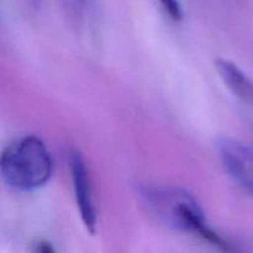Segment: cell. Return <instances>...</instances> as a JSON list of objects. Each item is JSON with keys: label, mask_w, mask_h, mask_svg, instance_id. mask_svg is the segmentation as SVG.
Here are the masks:
<instances>
[{"label": "cell", "mask_w": 253, "mask_h": 253, "mask_svg": "<svg viewBox=\"0 0 253 253\" xmlns=\"http://www.w3.org/2000/svg\"><path fill=\"white\" fill-rule=\"evenodd\" d=\"M215 68L227 88L241 100L253 104V81L230 59L217 58Z\"/></svg>", "instance_id": "cell-5"}, {"label": "cell", "mask_w": 253, "mask_h": 253, "mask_svg": "<svg viewBox=\"0 0 253 253\" xmlns=\"http://www.w3.org/2000/svg\"><path fill=\"white\" fill-rule=\"evenodd\" d=\"M0 173L5 184L20 192L43 187L53 173V160L46 143L34 135L10 143L2 151Z\"/></svg>", "instance_id": "cell-2"}, {"label": "cell", "mask_w": 253, "mask_h": 253, "mask_svg": "<svg viewBox=\"0 0 253 253\" xmlns=\"http://www.w3.org/2000/svg\"><path fill=\"white\" fill-rule=\"evenodd\" d=\"M74 1H76L77 4H79V5H83V4H84V1H85V0H74Z\"/></svg>", "instance_id": "cell-8"}, {"label": "cell", "mask_w": 253, "mask_h": 253, "mask_svg": "<svg viewBox=\"0 0 253 253\" xmlns=\"http://www.w3.org/2000/svg\"><path fill=\"white\" fill-rule=\"evenodd\" d=\"M36 251H41V252H51V251H54L53 249L51 247V245L48 244V242H39L37 244V249Z\"/></svg>", "instance_id": "cell-7"}, {"label": "cell", "mask_w": 253, "mask_h": 253, "mask_svg": "<svg viewBox=\"0 0 253 253\" xmlns=\"http://www.w3.org/2000/svg\"><path fill=\"white\" fill-rule=\"evenodd\" d=\"M217 151L227 174L253 197V147L235 138L224 137L217 142Z\"/></svg>", "instance_id": "cell-4"}, {"label": "cell", "mask_w": 253, "mask_h": 253, "mask_svg": "<svg viewBox=\"0 0 253 253\" xmlns=\"http://www.w3.org/2000/svg\"><path fill=\"white\" fill-rule=\"evenodd\" d=\"M138 195L148 211L165 226L202 237L224 251L236 250L210 226L204 210L188 190L172 185L143 184L138 188Z\"/></svg>", "instance_id": "cell-1"}, {"label": "cell", "mask_w": 253, "mask_h": 253, "mask_svg": "<svg viewBox=\"0 0 253 253\" xmlns=\"http://www.w3.org/2000/svg\"><path fill=\"white\" fill-rule=\"evenodd\" d=\"M68 167L71 172L74 198L82 221L86 231L95 234L98 225V210L94 199L90 175L81 152L72 150L68 153Z\"/></svg>", "instance_id": "cell-3"}, {"label": "cell", "mask_w": 253, "mask_h": 253, "mask_svg": "<svg viewBox=\"0 0 253 253\" xmlns=\"http://www.w3.org/2000/svg\"><path fill=\"white\" fill-rule=\"evenodd\" d=\"M166 14L174 21H180L184 16L183 6L179 0H158Z\"/></svg>", "instance_id": "cell-6"}]
</instances>
